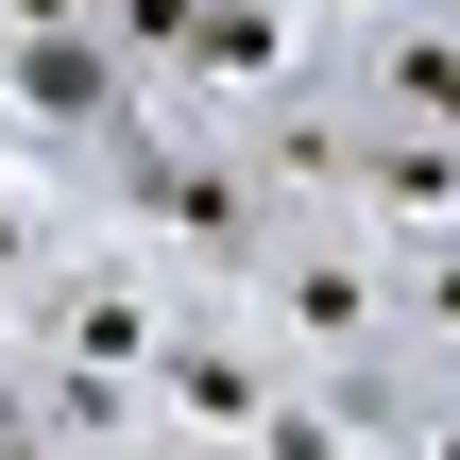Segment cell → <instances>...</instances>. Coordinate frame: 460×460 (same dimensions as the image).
<instances>
[{
	"label": "cell",
	"instance_id": "cell-1",
	"mask_svg": "<svg viewBox=\"0 0 460 460\" xmlns=\"http://www.w3.org/2000/svg\"><path fill=\"white\" fill-rule=\"evenodd\" d=\"M358 273H376V256H341V239H324L307 273H273V324H307V341H358V324H376V290H358Z\"/></svg>",
	"mask_w": 460,
	"mask_h": 460
},
{
	"label": "cell",
	"instance_id": "cell-2",
	"mask_svg": "<svg viewBox=\"0 0 460 460\" xmlns=\"http://www.w3.org/2000/svg\"><path fill=\"white\" fill-rule=\"evenodd\" d=\"M358 188H376L393 222H460V154H410V137H376V154H358Z\"/></svg>",
	"mask_w": 460,
	"mask_h": 460
},
{
	"label": "cell",
	"instance_id": "cell-3",
	"mask_svg": "<svg viewBox=\"0 0 460 460\" xmlns=\"http://www.w3.org/2000/svg\"><path fill=\"white\" fill-rule=\"evenodd\" d=\"M393 102H444L460 119V34H393Z\"/></svg>",
	"mask_w": 460,
	"mask_h": 460
}]
</instances>
